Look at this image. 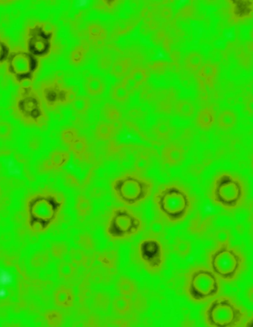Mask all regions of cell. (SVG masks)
<instances>
[{
    "label": "cell",
    "mask_w": 253,
    "mask_h": 327,
    "mask_svg": "<svg viewBox=\"0 0 253 327\" xmlns=\"http://www.w3.org/2000/svg\"><path fill=\"white\" fill-rule=\"evenodd\" d=\"M252 167H253V154L252 158Z\"/></svg>",
    "instance_id": "cell-45"
},
{
    "label": "cell",
    "mask_w": 253,
    "mask_h": 327,
    "mask_svg": "<svg viewBox=\"0 0 253 327\" xmlns=\"http://www.w3.org/2000/svg\"><path fill=\"white\" fill-rule=\"evenodd\" d=\"M156 107L159 111L163 113H169L174 108L176 103L175 92L172 89L164 90L159 96Z\"/></svg>",
    "instance_id": "cell-24"
},
{
    "label": "cell",
    "mask_w": 253,
    "mask_h": 327,
    "mask_svg": "<svg viewBox=\"0 0 253 327\" xmlns=\"http://www.w3.org/2000/svg\"><path fill=\"white\" fill-rule=\"evenodd\" d=\"M244 326L253 327V314L251 317H248V319L245 323Z\"/></svg>",
    "instance_id": "cell-40"
},
{
    "label": "cell",
    "mask_w": 253,
    "mask_h": 327,
    "mask_svg": "<svg viewBox=\"0 0 253 327\" xmlns=\"http://www.w3.org/2000/svg\"><path fill=\"white\" fill-rule=\"evenodd\" d=\"M135 262L150 274H158L164 269L167 261V249L163 241L155 234L146 235L134 246Z\"/></svg>",
    "instance_id": "cell-10"
},
{
    "label": "cell",
    "mask_w": 253,
    "mask_h": 327,
    "mask_svg": "<svg viewBox=\"0 0 253 327\" xmlns=\"http://www.w3.org/2000/svg\"><path fill=\"white\" fill-rule=\"evenodd\" d=\"M13 117L24 125L44 129L49 118L39 92L32 84L20 85L15 93L11 104Z\"/></svg>",
    "instance_id": "cell-2"
},
{
    "label": "cell",
    "mask_w": 253,
    "mask_h": 327,
    "mask_svg": "<svg viewBox=\"0 0 253 327\" xmlns=\"http://www.w3.org/2000/svg\"><path fill=\"white\" fill-rule=\"evenodd\" d=\"M170 131V126L164 121L160 122L153 129L155 135L162 140H166L169 138Z\"/></svg>",
    "instance_id": "cell-37"
},
{
    "label": "cell",
    "mask_w": 253,
    "mask_h": 327,
    "mask_svg": "<svg viewBox=\"0 0 253 327\" xmlns=\"http://www.w3.org/2000/svg\"><path fill=\"white\" fill-rule=\"evenodd\" d=\"M13 127L11 124L6 121H1L0 123V136L2 139H8L12 135Z\"/></svg>",
    "instance_id": "cell-38"
},
{
    "label": "cell",
    "mask_w": 253,
    "mask_h": 327,
    "mask_svg": "<svg viewBox=\"0 0 253 327\" xmlns=\"http://www.w3.org/2000/svg\"><path fill=\"white\" fill-rule=\"evenodd\" d=\"M89 49L87 42L83 41L76 45L71 51L69 59L71 64L75 66L80 65L85 59Z\"/></svg>",
    "instance_id": "cell-27"
},
{
    "label": "cell",
    "mask_w": 253,
    "mask_h": 327,
    "mask_svg": "<svg viewBox=\"0 0 253 327\" xmlns=\"http://www.w3.org/2000/svg\"><path fill=\"white\" fill-rule=\"evenodd\" d=\"M64 204L63 194L44 189L31 194L26 200L25 207L27 214L31 218L48 220L60 212Z\"/></svg>",
    "instance_id": "cell-12"
},
{
    "label": "cell",
    "mask_w": 253,
    "mask_h": 327,
    "mask_svg": "<svg viewBox=\"0 0 253 327\" xmlns=\"http://www.w3.org/2000/svg\"><path fill=\"white\" fill-rule=\"evenodd\" d=\"M237 120V115L234 111L224 110L217 116L215 124L220 131L227 132L235 127Z\"/></svg>",
    "instance_id": "cell-23"
},
{
    "label": "cell",
    "mask_w": 253,
    "mask_h": 327,
    "mask_svg": "<svg viewBox=\"0 0 253 327\" xmlns=\"http://www.w3.org/2000/svg\"><path fill=\"white\" fill-rule=\"evenodd\" d=\"M130 95V93L122 80L115 84L110 91L112 99L120 103L126 102Z\"/></svg>",
    "instance_id": "cell-29"
},
{
    "label": "cell",
    "mask_w": 253,
    "mask_h": 327,
    "mask_svg": "<svg viewBox=\"0 0 253 327\" xmlns=\"http://www.w3.org/2000/svg\"><path fill=\"white\" fill-rule=\"evenodd\" d=\"M203 56L198 52L189 54L185 59V66L187 70L192 73L199 70L204 64Z\"/></svg>",
    "instance_id": "cell-33"
},
{
    "label": "cell",
    "mask_w": 253,
    "mask_h": 327,
    "mask_svg": "<svg viewBox=\"0 0 253 327\" xmlns=\"http://www.w3.org/2000/svg\"><path fill=\"white\" fill-rule=\"evenodd\" d=\"M251 234L252 237L253 238V225L252 226L251 228Z\"/></svg>",
    "instance_id": "cell-43"
},
{
    "label": "cell",
    "mask_w": 253,
    "mask_h": 327,
    "mask_svg": "<svg viewBox=\"0 0 253 327\" xmlns=\"http://www.w3.org/2000/svg\"><path fill=\"white\" fill-rule=\"evenodd\" d=\"M132 307L131 297L121 295L114 300V308L117 314L124 316L129 313Z\"/></svg>",
    "instance_id": "cell-30"
},
{
    "label": "cell",
    "mask_w": 253,
    "mask_h": 327,
    "mask_svg": "<svg viewBox=\"0 0 253 327\" xmlns=\"http://www.w3.org/2000/svg\"><path fill=\"white\" fill-rule=\"evenodd\" d=\"M247 46L249 51L253 53V41L249 42Z\"/></svg>",
    "instance_id": "cell-42"
},
{
    "label": "cell",
    "mask_w": 253,
    "mask_h": 327,
    "mask_svg": "<svg viewBox=\"0 0 253 327\" xmlns=\"http://www.w3.org/2000/svg\"><path fill=\"white\" fill-rule=\"evenodd\" d=\"M216 111L213 106H205L200 110L197 115V125L204 131L209 130L216 123Z\"/></svg>",
    "instance_id": "cell-20"
},
{
    "label": "cell",
    "mask_w": 253,
    "mask_h": 327,
    "mask_svg": "<svg viewBox=\"0 0 253 327\" xmlns=\"http://www.w3.org/2000/svg\"><path fill=\"white\" fill-rule=\"evenodd\" d=\"M72 105L77 114L83 116L89 111L91 107V100L87 95H77Z\"/></svg>",
    "instance_id": "cell-32"
},
{
    "label": "cell",
    "mask_w": 253,
    "mask_h": 327,
    "mask_svg": "<svg viewBox=\"0 0 253 327\" xmlns=\"http://www.w3.org/2000/svg\"><path fill=\"white\" fill-rule=\"evenodd\" d=\"M132 65V60L129 57L122 56L114 60L111 68L112 75L119 78L125 77Z\"/></svg>",
    "instance_id": "cell-26"
},
{
    "label": "cell",
    "mask_w": 253,
    "mask_h": 327,
    "mask_svg": "<svg viewBox=\"0 0 253 327\" xmlns=\"http://www.w3.org/2000/svg\"><path fill=\"white\" fill-rule=\"evenodd\" d=\"M228 15L233 24H240L253 18V0H228Z\"/></svg>",
    "instance_id": "cell-15"
},
{
    "label": "cell",
    "mask_w": 253,
    "mask_h": 327,
    "mask_svg": "<svg viewBox=\"0 0 253 327\" xmlns=\"http://www.w3.org/2000/svg\"><path fill=\"white\" fill-rule=\"evenodd\" d=\"M103 118L109 122H117L121 121L122 115L120 109L112 103H107L102 109Z\"/></svg>",
    "instance_id": "cell-31"
},
{
    "label": "cell",
    "mask_w": 253,
    "mask_h": 327,
    "mask_svg": "<svg viewBox=\"0 0 253 327\" xmlns=\"http://www.w3.org/2000/svg\"><path fill=\"white\" fill-rule=\"evenodd\" d=\"M37 89L48 112L72 104L77 96L75 89L67 84L63 78L53 74L41 80Z\"/></svg>",
    "instance_id": "cell-11"
},
{
    "label": "cell",
    "mask_w": 253,
    "mask_h": 327,
    "mask_svg": "<svg viewBox=\"0 0 253 327\" xmlns=\"http://www.w3.org/2000/svg\"><path fill=\"white\" fill-rule=\"evenodd\" d=\"M249 300L253 303V286L249 288L247 292Z\"/></svg>",
    "instance_id": "cell-41"
},
{
    "label": "cell",
    "mask_w": 253,
    "mask_h": 327,
    "mask_svg": "<svg viewBox=\"0 0 253 327\" xmlns=\"http://www.w3.org/2000/svg\"><path fill=\"white\" fill-rule=\"evenodd\" d=\"M185 155L184 149L178 144L168 143L162 151V159L165 164L170 166L180 164L184 160Z\"/></svg>",
    "instance_id": "cell-16"
},
{
    "label": "cell",
    "mask_w": 253,
    "mask_h": 327,
    "mask_svg": "<svg viewBox=\"0 0 253 327\" xmlns=\"http://www.w3.org/2000/svg\"><path fill=\"white\" fill-rule=\"evenodd\" d=\"M39 68L37 57L28 51H16L8 57L7 73L11 79L20 85L32 84Z\"/></svg>",
    "instance_id": "cell-13"
},
{
    "label": "cell",
    "mask_w": 253,
    "mask_h": 327,
    "mask_svg": "<svg viewBox=\"0 0 253 327\" xmlns=\"http://www.w3.org/2000/svg\"><path fill=\"white\" fill-rule=\"evenodd\" d=\"M154 188L153 180L136 170H128L116 176L111 181V189L122 205L136 207L145 203Z\"/></svg>",
    "instance_id": "cell-3"
},
{
    "label": "cell",
    "mask_w": 253,
    "mask_h": 327,
    "mask_svg": "<svg viewBox=\"0 0 253 327\" xmlns=\"http://www.w3.org/2000/svg\"><path fill=\"white\" fill-rule=\"evenodd\" d=\"M183 288L189 301L202 304L217 296L221 286L219 279L209 267L197 264L185 272Z\"/></svg>",
    "instance_id": "cell-6"
},
{
    "label": "cell",
    "mask_w": 253,
    "mask_h": 327,
    "mask_svg": "<svg viewBox=\"0 0 253 327\" xmlns=\"http://www.w3.org/2000/svg\"><path fill=\"white\" fill-rule=\"evenodd\" d=\"M60 138L79 159L84 160L88 158L87 141L76 128L72 126L65 127L60 133Z\"/></svg>",
    "instance_id": "cell-14"
},
{
    "label": "cell",
    "mask_w": 253,
    "mask_h": 327,
    "mask_svg": "<svg viewBox=\"0 0 253 327\" xmlns=\"http://www.w3.org/2000/svg\"><path fill=\"white\" fill-rule=\"evenodd\" d=\"M84 89L89 96H97L104 92L105 84L101 78L95 76L90 75L86 78L85 81Z\"/></svg>",
    "instance_id": "cell-25"
},
{
    "label": "cell",
    "mask_w": 253,
    "mask_h": 327,
    "mask_svg": "<svg viewBox=\"0 0 253 327\" xmlns=\"http://www.w3.org/2000/svg\"><path fill=\"white\" fill-rule=\"evenodd\" d=\"M145 228L141 215L123 205L113 206L109 211L105 224V231L113 242H123L134 238Z\"/></svg>",
    "instance_id": "cell-8"
},
{
    "label": "cell",
    "mask_w": 253,
    "mask_h": 327,
    "mask_svg": "<svg viewBox=\"0 0 253 327\" xmlns=\"http://www.w3.org/2000/svg\"><path fill=\"white\" fill-rule=\"evenodd\" d=\"M203 317L210 327H237L244 326L248 318L247 311L234 299L218 295L208 303Z\"/></svg>",
    "instance_id": "cell-7"
},
{
    "label": "cell",
    "mask_w": 253,
    "mask_h": 327,
    "mask_svg": "<svg viewBox=\"0 0 253 327\" xmlns=\"http://www.w3.org/2000/svg\"><path fill=\"white\" fill-rule=\"evenodd\" d=\"M218 73L217 65L209 62L203 65L198 71V75L199 78L204 82L207 87L212 89L216 82Z\"/></svg>",
    "instance_id": "cell-22"
},
{
    "label": "cell",
    "mask_w": 253,
    "mask_h": 327,
    "mask_svg": "<svg viewBox=\"0 0 253 327\" xmlns=\"http://www.w3.org/2000/svg\"><path fill=\"white\" fill-rule=\"evenodd\" d=\"M121 3L120 0H100L94 3L93 8L104 12H112L118 8Z\"/></svg>",
    "instance_id": "cell-35"
},
{
    "label": "cell",
    "mask_w": 253,
    "mask_h": 327,
    "mask_svg": "<svg viewBox=\"0 0 253 327\" xmlns=\"http://www.w3.org/2000/svg\"><path fill=\"white\" fill-rule=\"evenodd\" d=\"M250 36L251 38L253 40V28L251 30V33H250Z\"/></svg>",
    "instance_id": "cell-44"
},
{
    "label": "cell",
    "mask_w": 253,
    "mask_h": 327,
    "mask_svg": "<svg viewBox=\"0 0 253 327\" xmlns=\"http://www.w3.org/2000/svg\"><path fill=\"white\" fill-rule=\"evenodd\" d=\"M176 114L183 117H190L195 112L193 104L187 100H180L176 102L174 106Z\"/></svg>",
    "instance_id": "cell-34"
},
{
    "label": "cell",
    "mask_w": 253,
    "mask_h": 327,
    "mask_svg": "<svg viewBox=\"0 0 253 327\" xmlns=\"http://www.w3.org/2000/svg\"><path fill=\"white\" fill-rule=\"evenodd\" d=\"M245 180L239 174L221 171L213 177L209 189V197L217 205L226 210L241 207L247 199Z\"/></svg>",
    "instance_id": "cell-4"
},
{
    "label": "cell",
    "mask_w": 253,
    "mask_h": 327,
    "mask_svg": "<svg viewBox=\"0 0 253 327\" xmlns=\"http://www.w3.org/2000/svg\"><path fill=\"white\" fill-rule=\"evenodd\" d=\"M153 203L159 221L168 225L183 222L193 211L195 198L189 189L178 181L159 185Z\"/></svg>",
    "instance_id": "cell-1"
},
{
    "label": "cell",
    "mask_w": 253,
    "mask_h": 327,
    "mask_svg": "<svg viewBox=\"0 0 253 327\" xmlns=\"http://www.w3.org/2000/svg\"><path fill=\"white\" fill-rule=\"evenodd\" d=\"M191 249V244L187 240L178 239L173 245V250L177 255L184 257L190 253Z\"/></svg>",
    "instance_id": "cell-36"
},
{
    "label": "cell",
    "mask_w": 253,
    "mask_h": 327,
    "mask_svg": "<svg viewBox=\"0 0 253 327\" xmlns=\"http://www.w3.org/2000/svg\"><path fill=\"white\" fill-rule=\"evenodd\" d=\"M148 77L149 73L146 68L136 67L132 69L122 80L131 94L142 85Z\"/></svg>",
    "instance_id": "cell-17"
},
{
    "label": "cell",
    "mask_w": 253,
    "mask_h": 327,
    "mask_svg": "<svg viewBox=\"0 0 253 327\" xmlns=\"http://www.w3.org/2000/svg\"><path fill=\"white\" fill-rule=\"evenodd\" d=\"M121 121L117 122H101L95 126L94 136L100 141H107L115 137L122 127Z\"/></svg>",
    "instance_id": "cell-18"
},
{
    "label": "cell",
    "mask_w": 253,
    "mask_h": 327,
    "mask_svg": "<svg viewBox=\"0 0 253 327\" xmlns=\"http://www.w3.org/2000/svg\"><path fill=\"white\" fill-rule=\"evenodd\" d=\"M70 155L64 150H56L52 152L41 164V170L49 171L60 168L64 166L69 161Z\"/></svg>",
    "instance_id": "cell-19"
},
{
    "label": "cell",
    "mask_w": 253,
    "mask_h": 327,
    "mask_svg": "<svg viewBox=\"0 0 253 327\" xmlns=\"http://www.w3.org/2000/svg\"><path fill=\"white\" fill-rule=\"evenodd\" d=\"M207 262L219 279L229 283L237 280L246 267L244 254L228 240L217 242L209 251Z\"/></svg>",
    "instance_id": "cell-5"
},
{
    "label": "cell",
    "mask_w": 253,
    "mask_h": 327,
    "mask_svg": "<svg viewBox=\"0 0 253 327\" xmlns=\"http://www.w3.org/2000/svg\"><path fill=\"white\" fill-rule=\"evenodd\" d=\"M27 51L38 58L49 56L56 45V29L54 24L45 21L29 20L24 32Z\"/></svg>",
    "instance_id": "cell-9"
},
{
    "label": "cell",
    "mask_w": 253,
    "mask_h": 327,
    "mask_svg": "<svg viewBox=\"0 0 253 327\" xmlns=\"http://www.w3.org/2000/svg\"><path fill=\"white\" fill-rule=\"evenodd\" d=\"M244 105L246 111L253 115V93H249L244 98Z\"/></svg>",
    "instance_id": "cell-39"
},
{
    "label": "cell",
    "mask_w": 253,
    "mask_h": 327,
    "mask_svg": "<svg viewBox=\"0 0 253 327\" xmlns=\"http://www.w3.org/2000/svg\"><path fill=\"white\" fill-rule=\"evenodd\" d=\"M88 40L96 48L103 47L107 38V31L101 25L97 23H90L87 26Z\"/></svg>",
    "instance_id": "cell-21"
},
{
    "label": "cell",
    "mask_w": 253,
    "mask_h": 327,
    "mask_svg": "<svg viewBox=\"0 0 253 327\" xmlns=\"http://www.w3.org/2000/svg\"><path fill=\"white\" fill-rule=\"evenodd\" d=\"M118 290L122 295L131 297L137 291V286L134 281L126 277H121L118 283Z\"/></svg>",
    "instance_id": "cell-28"
}]
</instances>
